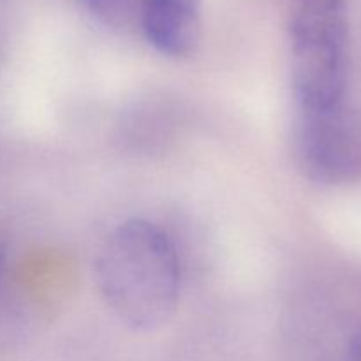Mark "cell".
Instances as JSON below:
<instances>
[{
	"label": "cell",
	"mask_w": 361,
	"mask_h": 361,
	"mask_svg": "<svg viewBox=\"0 0 361 361\" xmlns=\"http://www.w3.org/2000/svg\"><path fill=\"white\" fill-rule=\"evenodd\" d=\"M348 34L345 0H293V85L302 113L344 108Z\"/></svg>",
	"instance_id": "obj_2"
},
{
	"label": "cell",
	"mask_w": 361,
	"mask_h": 361,
	"mask_svg": "<svg viewBox=\"0 0 361 361\" xmlns=\"http://www.w3.org/2000/svg\"><path fill=\"white\" fill-rule=\"evenodd\" d=\"M300 155L310 176L324 182L349 178L361 164V141L344 108L302 113Z\"/></svg>",
	"instance_id": "obj_3"
},
{
	"label": "cell",
	"mask_w": 361,
	"mask_h": 361,
	"mask_svg": "<svg viewBox=\"0 0 361 361\" xmlns=\"http://www.w3.org/2000/svg\"><path fill=\"white\" fill-rule=\"evenodd\" d=\"M2 270H4V250L2 247H0V275H2Z\"/></svg>",
	"instance_id": "obj_7"
},
{
	"label": "cell",
	"mask_w": 361,
	"mask_h": 361,
	"mask_svg": "<svg viewBox=\"0 0 361 361\" xmlns=\"http://www.w3.org/2000/svg\"><path fill=\"white\" fill-rule=\"evenodd\" d=\"M106 305L134 330H155L175 314L180 264L169 236L154 222L130 219L106 238L95 259Z\"/></svg>",
	"instance_id": "obj_1"
},
{
	"label": "cell",
	"mask_w": 361,
	"mask_h": 361,
	"mask_svg": "<svg viewBox=\"0 0 361 361\" xmlns=\"http://www.w3.org/2000/svg\"><path fill=\"white\" fill-rule=\"evenodd\" d=\"M85 6L106 21H118L136 7V0H83Z\"/></svg>",
	"instance_id": "obj_5"
},
{
	"label": "cell",
	"mask_w": 361,
	"mask_h": 361,
	"mask_svg": "<svg viewBox=\"0 0 361 361\" xmlns=\"http://www.w3.org/2000/svg\"><path fill=\"white\" fill-rule=\"evenodd\" d=\"M203 0H136L145 37L168 56H187L196 49L201 35Z\"/></svg>",
	"instance_id": "obj_4"
},
{
	"label": "cell",
	"mask_w": 361,
	"mask_h": 361,
	"mask_svg": "<svg viewBox=\"0 0 361 361\" xmlns=\"http://www.w3.org/2000/svg\"><path fill=\"white\" fill-rule=\"evenodd\" d=\"M349 361H361V335L351 342V349H349Z\"/></svg>",
	"instance_id": "obj_6"
}]
</instances>
